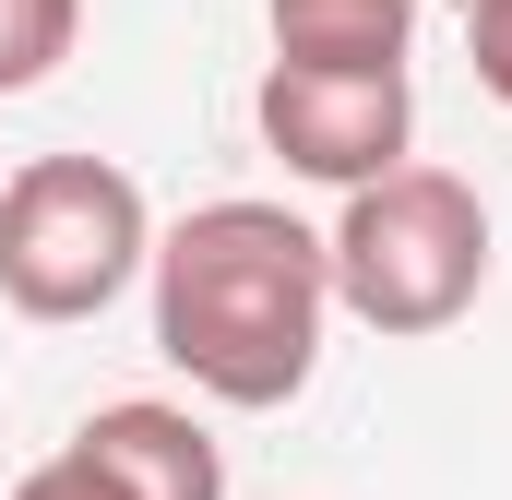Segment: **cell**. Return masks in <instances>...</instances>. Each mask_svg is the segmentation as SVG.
Returning <instances> with one entry per match:
<instances>
[{"label":"cell","instance_id":"6da1fadb","mask_svg":"<svg viewBox=\"0 0 512 500\" xmlns=\"http://www.w3.org/2000/svg\"><path fill=\"white\" fill-rule=\"evenodd\" d=\"M155 358L239 405V417H274L298 405L310 370H322V310H334V262L322 239L286 215V203H191L167 239H155Z\"/></svg>","mask_w":512,"mask_h":500},{"label":"cell","instance_id":"7a4b0ae2","mask_svg":"<svg viewBox=\"0 0 512 500\" xmlns=\"http://www.w3.org/2000/svg\"><path fill=\"white\" fill-rule=\"evenodd\" d=\"M322 262H334V310H358L370 334H453L489 286V203L453 167H393L346 191Z\"/></svg>","mask_w":512,"mask_h":500},{"label":"cell","instance_id":"3957f363","mask_svg":"<svg viewBox=\"0 0 512 500\" xmlns=\"http://www.w3.org/2000/svg\"><path fill=\"white\" fill-rule=\"evenodd\" d=\"M155 262L143 179L108 155H36L0 179V310L24 322H96Z\"/></svg>","mask_w":512,"mask_h":500},{"label":"cell","instance_id":"277c9868","mask_svg":"<svg viewBox=\"0 0 512 500\" xmlns=\"http://www.w3.org/2000/svg\"><path fill=\"white\" fill-rule=\"evenodd\" d=\"M251 120H262V143L286 155V179L370 191V179L405 167V143H417V84H405V72H370V84H334V72H262Z\"/></svg>","mask_w":512,"mask_h":500},{"label":"cell","instance_id":"5b68a950","mask_svg":"<svg viewBox=\"0 0 512 500\" xmlns=\"http://www.w3.org/2000/svg\"><path fill=\"white\" fill-rule=\"evenodd\" d=\"M72 465H84L108 500H227V453H215V429H203L191 405H155V393L96 405V417L72 429Z\"/></svg>","mask_w":512,"mask_h":500},{"label":"cell","instance_id":"8992f818","mask_svg":"<svg viewBox=\"0 0 512 500\" xmlns=\"http://www.w3.org/2000/svg\"><path fill=\"white\" fill-rule=\"evenodd\" d=\"M262 24H274V72L370 84V72H405L417 0H262Z\"/></svg>","mask_w":512,"mask_h":500},{"label":"cell","instance_id":"52a82bcc","mask_svg":"<svg viewBox=\"0 0 512 500\" xmlns=\"http://www.w3.org/2000/svg\"><path fill=\"white\" fill-rule=\"evenodd\" d=\"M84 36V0H0V96H36Z\"/></svg>","mask_w":512,"mask_h":500},{"label":"cell","instance_id":"ba28073f","mask_svg":"<svg viewBox=\"0 0 512 500\" xmlns=\"http://www.w3.org/2000/svg\"><path fill=\"white\" fill-rule=\"evenodd\" d=\"M465 48H477V84L512 108V0H465Z\"/></svg>","mask_w":512,"mask_h":500},{"label":"cell","instance_id":"9c48e42d","mask_svg":"<svg viewBox=\"0 0 512 500\" xmlns=\"http://www.w3.org/2000/svg\"><path fill=\"white\" fill-rule=\"evenodd\" d=\"M12 500H108V489H96V477H84L72 453H48L36 477H12Z\"/></svg>","mask_w":512,"mask_h":500},{"label":"cell","instance_id":"30bf717a","mask_svg":"<svg viewBox=\"0 0 512 500\" xmlns=\"http://www.w3.org/2000/svg\"><path fill=\"white\" fill-rule=\"evenodd\" d=\"M453 12H465V0H453Z\"/></svg>","mask_w":512,"mask_h":500}]
</instances>
